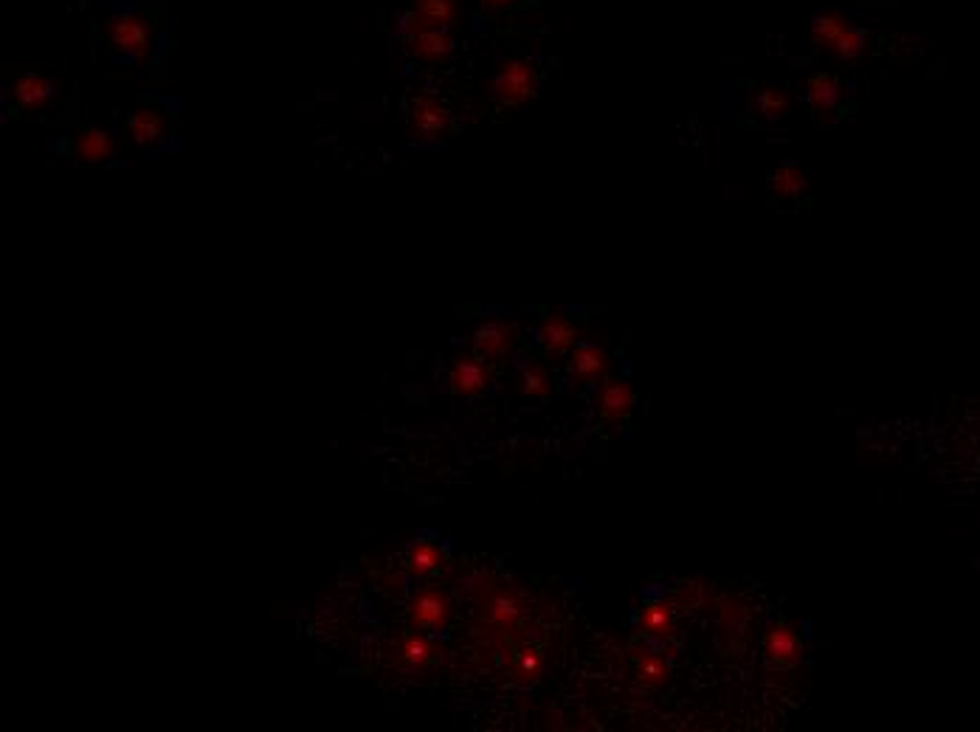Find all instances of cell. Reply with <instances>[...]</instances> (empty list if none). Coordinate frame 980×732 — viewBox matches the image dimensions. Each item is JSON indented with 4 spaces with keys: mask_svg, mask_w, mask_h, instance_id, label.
Instances as JSON below:
<instances>
[{
    "mask_svg": "<svg viewBox=\"0 0 980 732\" xmlns=\"http://www.w3.org/2000/svg\"><path fill=\"white\" fill-rule=\"evenodd\" d=\"M392 43L417 68H443L457 51V34L417 15L412 6L400 9L392 26Z\"/></svg>",
    "mask_w": 980,
    "mask_h": 732,
    "instance_id": "3957f363",
    "label": "cell"
},
{
    "mask_svg": "<svg viewBox=\"0 0 980 732\" xmlns=\"http://www.w3.org/2000/svg\"><path fill=\"white\" fill-rule=\"evenodd\" d=\"M521 392L527 397H536V400H544V397L552 395V378L550 369L541 364V361H527L521 366Z\"/></svg>",
    "mask_w": 980,
    "mask_h": 732,
    "instance_id": "7402d4cb",
    "label": "cell"
},
{
    "mask_svg": "<svg viewBox=\"0 0 980 732\" xmlns=\"http://www.w3.org/2000/svg\"><path fill=\"white\" fill-rule=\"evenodd\" d=\"M122 124L136 150L147 155L164 153L178 138V102L158 93L136 96L124 105Z\"/></svg>",
    "mask_w": 980,
    "mask_h": 732,
    "instance_id": "7a4b0ae2",
    "label": "cell"
},
{
    "mask_svg": "<svg viewBox=\"0 0 980 732\" xmlns=\"http://www.w3.org/2000/svg\"><path fill=\"white\" fill-rule=\"evenodd\" d=\"M752 110L764 119H778L789 110V96L781 88H761L752 96Z\"/></svg>",
    "mask_w": 980,
    "mask_h": 732,
    "instance_id": "484cf974",
    "label": "cell"
},
{
    "mask_svg": "<svg viewBox=\"0 0 980 732\" xmlns=\"http://www.w3.org/2000/svg\"><path fill=\"white\" fill-rule=\"evenodd\" d=\"M519 341V330L516 324L507 319H488L482 321L471 336V352H476L485 361H502L510 352L516 350Z\"/></svg>",
    "mask_w": 980,
    "mask_h": 732,
    "instance_id": "30bf717a",
    "label": "cell"
},
{
    "mask_svg": "<svg viewBox=\"0 0 980 732\" xmlns=\"http://www.w3.org/2000/svg\"><path fill=\"white\" fill-rule=\"evenodd\" d=\"M496 381V372H493V364L479 358L476 352H462L457 355L451 366H448V375H445V383H448V392L457 397H479L488 392L490 386Z\"/></svg>",
    "mask_w": 980,
    "mask_h": 732,
    "instance_id": "ba28073f",
    "label": "cell"
},
{
    "mask_svg": "<svg viewBox=\"0 0 980 732\" xmlns=\"http://www.w3.org/2000/svg\"><path fill=\"white\" fill-rule=\"evenodd\" d=\"M513 671H516V679H519V682H524V685H533V682H538V679H541V673H544V651H541L538 645H521L519 654H516V665H513Z\"/></svg>",
    "mask_w": 980,
    "mask_h": 732,
    "instance_id": "cb8c5ba5",
    "label": "cell"
},
{
    "mask_svg": "<svg viewBox=\"0 0 980 732\" xmlns=\"http://www.w3.org/2000/svg\"><path fill=\"white\" fill-rule=\"evenodd\" d=\"M398 656L406 668H429L431 662L437 659V642L431 640V634L414 628L412 634H406L400 640Z\"/></svg>",
    "mask_w": 980,
    "mask_h": 732,
    "instance_id": "ac0fdd59",
    "label": "cell"
},
{
    "mask_svg": "<svg viewBox=\"0 0 980 732\" xmlns=\"http://www.w3.org/2000/svg\"><path fill=\"white\" fill-rule=\"evenodd\" d=\"M454 113L437 93L417 91L406 102V130L417 141H440L451 133Z\"/></svg>",
    "mask_w": 980,
    "mask_h": 732,
    "instance_id": "8992f818",
    "label": "cell"
},
{
    "mask_svg": "<svg viewBox=\"0 0 980 732\" xmlns=\"http://www.w3.org/2000/svg\"><path fill=\"white\" fill-rule=\"evenodd\" d=\"M634 673L645 687H662L668 682V659L659 654L657 648H643L634 656Z\"/></svg>",
    "mask_w": 980,
    "mask_h": 732,
    "instance_id": "d6986e66",
    "label": "cell"
},
{
    "mask_svg": "<svg viewBox=\"0 0 980 732\" xmlns=\"http://www.w3.org/2000/svg\"><path fill=\"white\" fill-rule=\"evenodd\" d=\"M814 40L826 48V51H831V54L843 57V60L857 57L859 48H862V37L840 15L817 17L814 20Z\"/></svg>",
    "mask_w": 980,
    "mask_h": 732,
    "instance_id": "8fae6325",
    "label": "cell"
},
{
    "mask_svg": "<svg viewBox=\"0 0 980 732\" xmlns=\"http://www.w3.org/2000/svg\"><path fill=\"white\" fill-rule=\"evenodd\" d=\"M60 96V79L46 68H23L12 77V85L6 91V102L12 105L17 116H37L46 113L48 107Z\"/></svg>",
    "mask_w": 980,
    "mask_h": 732,
    "instance_id": "5b68a950",
    "label": "cell"
},
{
    "mask_svg": "<svg viewBox=\"0 0 980 732\" xmlns=\"http://www.w3.org/2000/svg\"><path fill=\"white\" fill-rule=\"evenodd\" d=\"M521 614H524V606H521L519 597L510 595V592H499L488 603V620L493 626L513 628L521 620Z\"/></svg>",
    "mask_w": 980,
    "mask_h": 732,
    "instance_id": "44dd1931",
    "label": "cell"
},
{
    "mask_svg": "<svg viewBox=\"0 0 980 732\" xmlns=\"http://www.w3.org/2000/svg\"><path fill=\"white\" fill-rule=\"evenodd\" d=\"M119 133L110 127H74L65 133V155L77 167H108L119 155Z\"/></svg>",
    "mask_w": 980,
    "mask_h": 732,
    "instance_id": "52a82bcc",
    "label": "cell"
},
{
    "mask_svg": "<svg viewBox=\"0 0 980 732\" xmlns=\"http://www.w3.org/2000/svg\"><path fill=\"white\" fill-rule=\"evenodd\" d=\"M538 91V62L530 57H507L499 62L493 82H490V99L502 110H519Z\"/></svg>",
    "mask_w": 980,
    "mask_h": 732,
    "instance_id": "277c9868",
    "label": "cell"
},
{
    "mask_svg": "<svg viewBox=\"0 0 980 732\" xmlns=\"http://www.w3.org/2000/svg\"><path fill=\"white\" fill-rule=\"evenodd\" d=\"M409 6L437 26L454 31L460 26V0H409Z\"/></svg>",
    "mask_w": 980,
    "mask_h": 732,
    "instance_id": "ffe728a7",
    "label": "cell"
},
{
    "mask_svg": "<svg viewBox=\"0 0 980 732\" xmlns=\"http://www.w3.org/2000/svg\"><path fill=\"white\" fill-rule=\"evenodd\" d=\"M451 614H454L451 597L437 586H423L409 603V623H412V628L426 631V634L445 631L448 623H451Z\"/></svg>",
    "mask_w": 980,
    "mask_h": 732,
    "instance_id": "9c48e42d",
    "label": "cell"
},
{
    "mask_svg": "<svg viewBox=\"0 0 980 732\" xmlns=\"http://www.w3.org/2000/svg\"><path fill=\"white\" fill-rule=\"evenodd\" d=\"M806 186H809V181H806V172H803V169L792 167V164H783V167H778L775 172H772V192H775L778 198L797 200L800 198V192H803Z\"/></svg>",
    "mask_w": 980,
    "mask_h": 732,
    "instance_id": "603a6c76",
    "label": "cell"
},
{
    "mask_svg": "<svg viewBox=\"0 0 980 732\" xmlns=\"http://www.w3.org/2000/svg\"><path fill=\"white\" fill-rule=\"evenodd\" d=\"M85 20L93 51L136 74L161 68L175 37L169 0H85Z\"/></svg>",
    "mask_w": 980,
    "mask_h": 732,
    "instance_id": "6da1fadb",
    "label": "cell"
},
{
    "mask_svg": "<svg viewBox=\"0 0 980 732\" xmlns=\"http://www.w3.org/2000/svg\"><path fill=\"white\" fill-rule=\"evenodd\" d=\"M637 628H640V634L648 637V640L665 642L674 634V611H671L668 603H662V600H651L637 614Z\"/></svg>",
    "mask_w": 980,
    "mask_h": 732,
    "instance_id": "2e32d148",
    "label": "cell"
},
{
    "mask_svg": "<svg viewBox=\"0 0 980 732\" xmlns=\"http://www.w3.org/2000/svg\"><path fill=\"white\" fill-rule=\"evenodd\" d=\"M445 552L437 541H414L406 552V572L412 578H429L437 569H443Z\"/></svg>",
    "mask_w": 980,
    "mask_h": 732,
    "instance_id": "e0dca14e",
    "label": "cell"
},
{
    "mask_svg": "<svg viewBox=\"0 0 980 732\" xmlns=\"http://www.w3.org/2000/svg\"><path fill=\"white\" fill-rule=\"evenodd\" d=\"M609 355L603 347L598 344H575V350L569 352V378L581 386H589V383H600L609 378Z\"/></svg>",
    "mask_w": 980,
    "mask_h": 732,
    "instance_id": "4fadbf2b",
    "label": "cell"
},
{
    "mask_svg": "<svg viewBox=\"0 0 980 732\" xmlns=\"http://www.w3.org/2000/svg\"><path fill=\"white\" fill-rule=\"evenodd\" d=\"M538 344L550 355H569L578 344V327L569 316L561 313H550L544 316L538 324Z\"/></svg>",
    "mask_w": 980,
    "mask_h": 732,
    "instance_id": "9a60e30c",
    "label": "cell"
},
{
    "mask_svg": "<svg viewBox=\"0 0 980 732\" xmlns=\"http://www.w3.org/2000/svg\"><path fill=\"white\" fill-rule=\"evenodd\" d=\"M595 406H598L600 417H603L606 423H623V420H628L631 412H634L637 397H634V389H631L626 381L606 378V381H600L598 386Z\"/></svg>",
    "mask_w": 980,
    "mask_h": 732,
    "instance_id": "5bb4252c",
    "label": "cell"
},
{
    "mask_svg": "<svg viewBox=\"0 0 980 732\" xmlns=\"http://www.w3.org/2000/svg\"><path fill=\"white\" fill-rule=\"evenodd\" d=\"M840 82L834 77H828V74H817V77H812L809 79V105L817 110V113H823V110H831V107L837 105V99H840Z\"/></svg>",
    "mask_w": 980,
    "mask_h": 732,
    "instance_id": "d4e9b609",
    "label": "cell"
},
{
    "mask_svg": "<svg viewBox=\"0 0 980 732\" xmlns=\"http://www.w3.org/2000/svg\"><path fill=\"white\" fill-rule=\"evenodd\" d=\"M476 6V12L488 20H499V17L513 15L524 0H471Z\"/></svg>",
    "mask_w": 980,
    "mask_h": 732,
    "instance_id": "4316f807",
    "label": "cell"
},
{
    "mask_svg": "<svg viewBox=\"0 0 980 732\" xmlns=\"http://www.w3.org/2000/svg\"><path fill=\"white\" fill-rule=\"evenodd\" d=\"M764 654L778 668H795L803 662V637L792 623H775L766 631Z\"/></svg>",
    "mask_w": 980,
    "mask_h": 732,
    "instance_id": "7c38bea8",
    "label": "cell"
}]
</instances>
